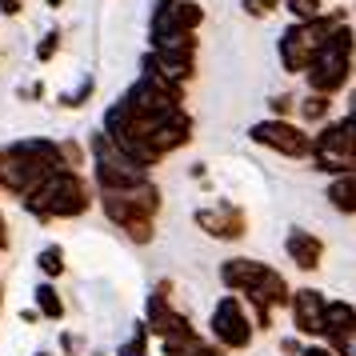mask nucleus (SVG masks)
<instances>
[{"mask_svg":"<svg viewBox=\"0 0 356 356\" xmlns=\"http://www.w3.org/2000/svg\"><path fill=\"white\" fill-rule=\"evenodd\" d=\"M332 200H337L340 209H356V184H337L332 188Z\"/></svg>","mask_w":356,"mask_h":356,"instance_id":"7ed1b4c3","label":"nucleus"},{"mask_svg":"<svg viewBox=\"0 0 356 356\" xmlns=\"http://www.w3.org/2000/svg\"><path fill=\"white\" fill-rule=\"evenodd\" d=\"M49 4H60V0H49Z\"/></svg>","mask_w":356,"mask_h":356,"instance_id":"6e6552de","label":"nucleus"},{"mask_svg":"<svg viewBox=\"0 0 356 356\" xmlns=\"http://www.w3.org/2000/svg\"><path fill=\"white\" fill-rule=\"evenodd\" d=\"M216 337L228 340V344H248V328H244V316L236 300H225L216 308Z\"/></svg>","mask_w":356,"mask_h":356,"instance_id":"f257e3e1","label":"nucleus"},{"mask_svg":"<svg viewBox=\"0 0 356 356\" xmlns=\"http://www.w3.org/2000/svg\"><path fill=\"white\" fill-rule=\"evenodd\" d=\"M40 268H44V273H60V252H56V248H44V252H40Z\"/></svg>","mask_w":356,"mask_h":356,"instance_id":"39448f33","label":"nucleus"},{"mask_svg":"<svg viewBox=\"0 0 356 356\" xmlns=\"http://www.w3.org/2000/svg\"><path fill=\"white\" fill-rule=\"evenodd\" d=\"M321 316H324L321 296H312V292H300V300H296V321H300V328H305V332L321 328Z\"/></svg>","mask_w":356,"mask_h":356,"instance_id":"f03ea898","label":"nucleus"},{"mask_svg":"<svg viewBox=\"0 0 356 356\" xmlns=\"http://www.w3.org/2000/svg\"><path fill=\"white\" fill-rule=\"evenodd\" d=\"M17 8H20L17 0H0V13H8V17H13V13H17Z\"/></svg>","mask_w":356,"mask_h":356,"instance_id":"423d86ee","label":"nucleus"},{"mask_svg":"<svg viewBox=\"0 0 356 356\" xmlns=\"http://www.w3.org/2000/svg\"><path fill=\"white\" fill-rule=\"evenodd\" d=\"M0 228H4V225H0ZM0 244H4V232H0Z\"/></svg>","mask_w":356,"mask_h":356,"instance_id":"0eeeda50","label":"nucleus"},{"mask_svg":"<svg viewBox=\"0 0 356 356\" xmlns=\"http://www.w3.org/2000/svg\"><path fill=\"white\" fill-rule=\"evenodd\" d=\"M36 300H40V308H44L49 316H60V300L52 296V289H36Z\"/></svg>","mask_w":356,"mask_h":356,"instance_id":"20e7f679","label":"nucleus"}]
</instances>
